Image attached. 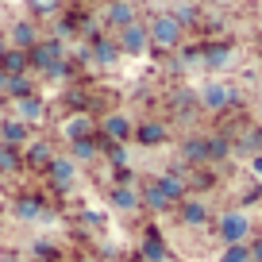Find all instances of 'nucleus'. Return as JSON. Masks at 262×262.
<instances>
[{
    "mask_svg": "<svg viewBox=\"0 0 262 262\" xmlns=\"http://www.w3.org/2000/svg\"><path fill=\"white\" fill-rule=\"evenodd\" d=\"M58 62H62V39H39L27 50V66L39 70V74H50Z\"/></svg>",
    "mask_w": 262,
    "mask_h": 262,
    "instance_id": "obj_1",
    "label": "nucleus"
},
{
    "mask_svg": "<svg viewBox=\"0 0 262 262\" xmlns=\"http://www.w3.org/2000/svg\"><path fill=\"white\" fill-rule=\"evenodd\" d=\"M181 35H185V27H181L170 12L150 19V42H155V47H181Z\"/></svg>",
    "mask_w": 262,
    "mask_h": 262,
    "instance_id": "obj_2",
    "label": "nucleus"
},
{
    "mask_svg": "<svg viewBox=\"0 0 262 262\" xmlns=\"http://www.w3.org/2000/svg\"><path fill=\"white\" fill-rule=\"evenodd\" d=\"M12 216H16V220H24V224H50V220H54V216H50V208L42 205V196H35V193L16 196Z\"/></svg>",
    "mask_w": 262,
    "mask_h": 262,
    "instance_id": "obj_3",
    "label": "nucleus"
},
{
    "mask_svg": "<svg viewBox=\"0 0 262 262\" xmlns=\"http://www.w3.org/2000/svg\"><path fill=\"white\" fill-rule=\"evenodd\" d=\"M247 231H251V220H247L243 212H224V216H220V224H216V235H220L228 247L243 243Z\"/></svg>",
    "mask_w": 262,
    "mask_h": 262,
    "instance_id": "obj_4",
    "label": "nucleus"
},
{
    "mask_svg": "<svg viewBox=\"0 0 262 262\" xmlns=\"http://www.w3.org/2000/svg\"><path fill=\"white\" fill-rule=\"evenodd\" d=\"M47 178H50V189H54V193H70V189H74V178H77V162L74 158H54Z\"/></svg>",
    "mask_w": 262,
    "mask_h": 262,
    "instance_id": "obj_5",
    "label": "nucleus"
},
{
    "mask_svg": "<svg viewBox=\"0 0 262 262\" xmlns=\"http://www.w3.org/2000/svg\"><path fill=\"white\" fill-rule=\"evenodd\" d=\"M235 100V89L224 81H208L205 89H201V108H208V112H224V108Z\"/></svg>",
    "mask_w": 262,
    "mask_h": 262,
    "instance_id": "obj_6",
    "label": "nucleus"
},
{
    "mask_svg": "<svg viewBox=\"0 0 262 262\" xmlns=\"http://www.w3.org/2000/svg\"><path fill=\"white\" fill-rule=\"evenodd\" d=\"M116 42H120L123 54H143V50L150 47V31L143 24H131V27H123V31H116Z\"/></svg>",
    "mask_w": 262,
    "mask_h": 262,
    "instance_id": "obj_7",
    "label": "nucleus"
},
{
    "mask_svg": "<svg viewBox=\"0 0 262 262\" xmlns=\"http://www.w3.org/2000/svg\"><path fill=\"white\" fill-rule=\"evenodd\" d=\"M89 54H93V62H97V66H116L123 50H120V42H116L112 35H97V39H93V50H89Z\"/></svg>",
    "mask_w": 262,
    "mask_h": 262,
    "instance_id": "obj_8",
    "label": "nucleus"
},
{
    "mask_svg": "<svg viewBox=\"0 0 262 262\" xmlns=\"http://www.w3.org/2000/svg\"><path fill=\"white\" fill-rule=\"evenodd\" d=\"M201 54H205V66H208V70H228L231 58H235V47H231V42H205V47H201Z\"/></svg>",
    "mask_w": 262,
    "mask_h": 262,
    "instance_id": "obj_9",
    "label": "nucleus"
},
{
    "mask_svg": "<svg viewBox=\"0 0 262 262\" xmlns=\"http://www.w3.org/2000/svg\"><path fill=\"white\" fill-rule=\"evenodd\" d=\"M8 39H12V47L16 50H31L35 42H39V27H35V19H16L12 24V31H8Z\"/></svg>",
    "mask_w": 262,
    "mask_h": 262,
    "instance_id": "obj_10",
    "label": "nucleus"
},
{
    "mask_svg": "<svg viewBox=\"0 0 262 262\" xmlns=\"http://www.w3.org/2000/svg\"><path fill=\"white\" fill-rule=\"evenodd\" d=\"M54 147H50L47 139H39V143H27V150H24V166H31V170H50V162H54Z\"/></svg>",
    "mask_w": 262,
    "mask_h": 262,
    "instance_id": "obj_11",
    "label": "nucleus"
},
{
    "mask_svg": "<svg viewBox=\"0 0 262 262\" xmlns=\"http://www.w3.org/2000/svg\"><path fill=\"white\" fill-rule=\"evenodd\" d=\"M178 216H181L185 228H205V224H208V205H205V201H196V196H185L181 208H178Z\"/></svg>",
    "mask_w": 262,
    "mask_h": 262,
    "instance_id": "obj_12",
    "label": "nucleus"
},
{
    "mask_svg": "<svg viewBox=\"0 0 262 262\" xmlns=\"http://www.w3.org/2000/svg\"><path fill=\"white\" fill-rule=\"evenodd\" d=\"M0 143H8V147L24 150L27 143H31V127H27L24 120H4V131H0Z\"/></svg>",
    "mask_w": 262,
    "mask_h": 262,
    "instance_id": "obj_13",
    "label": "nucleus"
},
{
    "mask_svg": "<svg viewBox=\"0 0 262 262\" xmlns=\"http://www.w3.org/2000/svg\"><path fill=\"white\" fill-rule=\"evenodd\" d=\"M100 131H104L112 143H123V139H131L135 135V127H131V120L127 116H120V112H112V116H104V123H100Z\"/></svg>",
    "mask_w": 262,
    "mask_h": 262,
    "instance_id": "obj_14",
    "label": "nucleus"
},
{
    "mask_svg": "<svg viewBox=\"0 0 262 262\" xmlns=\"http://www.w3.org/2000/svg\"><path fill=\"white\" fill-rule=\"evenodd\" d=\"M158 185V193L170 201V205H178V201H185V178L181 173H162V178L155 181Z\"/></svg>",
    "mask_w": 262,
    "mask_h": 262,
    "instance_id": "obj_15",
    "label": "nucleus"
},
{
    "mask_svg": "<svg viewBox=\"0 0 262 262\" xmlns=\"http://www.w3.org/2000/svg\"><path fill=\"white\" fill-rule=\"evenodd\" d=\"M104 19L116 27V31H123V27L135 24V8H131L127 0H112V4H108V12H104Z\"/></svg>",
    "mask_w": 262,
    "mask_h": 262,
    "instance_id": "obj_16",
    "label": "nucleus"
},
{
    "mask_svg": "<svg viewBox=\"0 0 262 262\" xmlns=\"http://www.w3.org/2000/svg\"><path fill=\"white\" fill-rule=\"evenodd\" d=\"M166 135H170V131H166L162 120H147V123L135 127V139H139L143 147H158V143H166Z\"/></svg>",
    "mask_w": 262,
    "mask_h": 262,
    "instance_id": "obj_17",
    "label": "nucleus"
},
{
    "mask_svg": "<svg viewBox=\"0 0 262 262\" xmlns=\"http://www.w3.org/2000/svg\"><path fill=\"white\" fill-rule=\"evenodd\" d=\"M0 70H4V74H8V77H19V74H27L31 66H27V54H24V50L8 47V50H4V54H0Z\"/></svg>",
    "mask_w": 262,
    "mask_h": 262,
    "instance_id": "obj_18",
    "label": "nucleus"
},
{
    "mask_svg": "<svg viewBox=\"0 0 262 262\" xmlns=\"http://www.w3.org/2000/svg\"><path fill=\"white\" fill-rule=\"evenodd\" d=\"M108 201H112V208H120V212L139 208V193H135L131 185H112V189H108Z\"/></svg>",
    "mask_w": 262,
    "mask_h": 262,
    "instance_id": "obj_19",
    "label": "nucleus"
},
{
    "mask_svg": "<svg viewBox=\"0 0 262 262\" xmlns=\"http://www.w3.org/2000/svg\"><path fill=\"white\" fill-rule=\"evenodd\" d=\"M16 120H24L27 127H31V123H39V120H42V97H24V100H16Z\"/></svg>",
    "mask_w": 262,
    "mask_h": 262,
    "instance_id": "obj_20",
    "label": "nucleus"
},
{
    "mask_svg": "<svg viewBox=\"0 0 262 262\" xmlns=\"http://www.w3.org/2000/svg\"><path fill=\"white\" fill-rule=\"evenodd\" d=\"M89 131H93V120H89V116H70V120L62 123V135H66L70 143L89 139Z\"/></svg>",
    "mask_w": 262,
    "mask_h": 262,
    "instance_id": "obj_21",
    "label": "nucleus"
},
{
    "mask_svg": "<svg viewBox=\"0 0 262 262\" xmlns=\"http://www.w3.org/2000/svg\"><path fill=\"white\" fill-rule=\"evenodd\" d=\"M143 258H147V262H166V243L158 239V228H147V239H143Z\"/></svg>",
    "mask_w": 262,
    "mask_h": 262,
    "instance_id": "obj_22",
    "label": "nucleus"
},
{
    "mask_svg": "<svg viewBox=\"0 0 262 262\" xmlns=\"http://www.w3.org/2000/svg\"><path fill=\"white\" fill-rule=\"evenodd\" d=\"M4 97L16 104V100H24V97H35V85H31V77L27 74H19V77H8V93Z\"/></svg>",
    "mask_w": 262,
    "mask_h": 262,
    "instance_id": "obj_23",
    "label": "nucleus"
},
{
    "mask_svg": "<svg viewBox=\"0 0 262 262\" xmlns=\"http://www.w3.org/2000/svg\"><path fill=\"white\" fill-rule=\"evenodd\" d=\"M205 150H208V162H224V158L231 155V139H228V135H208Z\"/></svg>",
    "mask_w": 262,
    "mask_h": 262,
    "instance_id": "obj_24",
    "label": "nucleus"
},
{
    "mask_svg": "<svg viewBox=\"0 0 262 262\" xmlns=\"http://www.w3.org/2000/svg\"><path fill=\"white\" fill-rule=\"evenodd\" d=\"M16 170H24V150L0 143V173H16Z\"/></svg>",
    "mask_w": 262,
    "mask_h": 262,
    "instance_id": "obj_25",
    "label": "nucleus"
},
{
    "mask_svg": "<svg viewBox=\"0 0 262 262\" xmlns=\"http://www.w3.org/2000/svg\"><path fill=\"white\" fill-rule=\"evenodd\" d=\"M181 158H185V162H193V166L208 162V150H205V139H185V143H181Z\"/></svg>",
    "mask_w": 262,
    "mask_h": 262,
    "instance_id": "obj_26",
    "label": "nucleus"
},
{
    "mask_svg": "<svg viewBox=\"0 0 262 262\" xmlns=\"http://www.w3.org/2000/svg\"><path fill=\"white\" fill-rule=\"evenodd\" d=\"M70 158H74V162H93V158H97V143H93V139L70 143Z\"/></svg>",
    "mask_w": 262,
    "mask_h": 262,
    "instance_id": "obj_27",
    "label": "nucleus"
},
{
    "mask_svg": "<svg viewBox=\"0 0 262 262\" xmlns=\"http://www.w3.org/2000/svg\"><path fill=\"white\" fill-rule=\"evenodd\" d=\"M139 201H143V205H147V208H155V212H162V208H170V201H166V196L158 193V185H147V189H143V193H139Z\"/></svg>",
    "mask_w": 262,
    "mask_h": 262,
    "instance_id": "obj_28",
    "label": "nucleus"
},
{
    "mask_svg": "<svg viewBox=\"0 0 262 262\" xmlns=\"http://www.w3.org/2000/svg\"><path fill=\"white\" fill-rule=\"evenodd\" d=\"M170 16L178 19L181 27H189V24H196V19H201V8H196V4H178V8H173Z\"/></svg>",
    "mask_w": 262,
    "mask_h": 262,
    "instance_id": "obj_29",
    "label": "nucleus"
},
{
    "mask_svg": "<svg viewBox=\"0 0 262 262\" xmlns=\"http://www.w3.org/2000/svg\"><path fill=\"white\" fill-rule=\"evenodd\" d=\"M58 8H62V0H31V16H58Z\"/></svg>",
    "mask_w": 262,
    "mask_h": 262,
    "instance_id": "obj_30",
    "label": "nucleus"
},
{
    "mask_svg": "<svg viewBox=\"0 0 262 262\" xmlns=\"http://www.w3.org/2000/svg\"><path fill=\"white\" fill-rule=\"evenodd\" d=\"M220 262H251V247H247V243H235V247H228V251L220 254Z\"/></svg>",
    "mask_w": 262,
    "mask_h": 262,
    "instance_id": "obj_31",
    "label": "nucleus"
},
{
    "mask_svg": "<svg viewBox=\"0 0 262 262\" xmlns=\"http://www.w3.org/2000/svg\"><path fill=\"white\" fill-rule=\"evenodd\" d=\"M173 108H181V112H189V108H193V93H189V89L173 93Z\"/></svg>",
    "mask_w": 262,
    "mask_h": 262,
    "instance_id": "obj_32",
    "label": "nucleus"
},
{
    "mask_svg": "<svg viewBox=\"0 0 262 262\" xmlns=\"http://www.w3.org/2000/svg\"><path fill=\"white\" fill-rule=\"evenodd\" d=\"M108 155H112V166H123V162H127V150L116 147V143H112V150H108Z\"/></svg>",
    "mask_w": 262,
    "mask_h": 262,
    "instance_id": "obj_33",
    "label": "nucleus"
},
{
    "mask_svg": "<svg viewBox=\"0 0 262 262\" xmlns=\"http://www.w3.org/2000/svg\"><path fill=\"white\" fill-rule=\"evenodd\" d=\"M251 262H262V239H258V243L251 247Z\"/></svg>",
    "mask_w": 262,
    "mask_h": 262,
    "instance_id": "obj_34",
    "label": "nucleus"
},
{
    "mask_svg": "<svg viewBox=\"0 0 262 262\" xmlns=\"http://www.w3.org/2000/svg\"><path fill=\"white\" fill-rule=\"evenodd\" d=\"M4 93H8V74L0 70V97H4Z\"/></svg>",
    "mask_w": 262,
    "mask_h": 262,
    "instance_id": "obj_35",
    "label": "nucleus"
},
{
    "mask_svg": "<svg viewBox=\"0 0 262 262\" xmlns=\"http://www.w3.org/2000/svg\"><path fill=\"white\" fill-rule=\"evenodd\" d=\"M251 166H254V173H262V155H254V162H251Z\"/></svg>",
    "mask_w": 262,
    "mask_h": 262,
    "instance_id": "obj_36",
    "label": "nucleus"
},
{
    "mask_svg": "<svg viewBox=\"0 0 262 262\" xmlns=\"http://www.w3.org/2000/svg\"><path fill=\"white\" fill-rule=\"evenodd\" d=\"M4 50H8V39H4V35H0V54H4Z\"/></svg>",
    "mask_w": 262,
    "mask_h": 262,
    "instance_id": "obj_37",
    "label": "nucleus"
},
{
    "mask_svg": "<svg viewBox=\"0 0 262 262\" xmlns=\"http://www.w3.org/2000/svg\"><path fill=\"white\" fill-rule=\"evenodd\" d=\"M208 4H224V0H208Z\"/></svg>",
    "mask_w": 262,
    "mask_h": 262,
    "instance_id": "obj_38",
    "label": "nucleus"
},
{
    "mask_svg": "<svg viewBox=\"0 0 262 262\" xmlns=\"http://www.w3.org/2000/svg\"><path fill=\"white\" fill-rule=\"evenodd\" d=\"M0 131H4V120H0Z\"/></svg>",
    "mask_w": 262,
    "mask_h": 262,
    "instance_id": "obj_39",
    "label": "nucleus"
},
{
    "mask_svg": "<svg viewBox=\"0 0 262 262\" xmlns=\"http://www.w3.org/2000/svg\"><path fill=\"white\" fill-rule=\"evenodd\" d=\"M35 262H39V258H35Z\"/></svg>",
    "mask_w": 262,
    "mask_h": 262,
    "instance_id": "obj_40",
    "label": "nucleus"
}]
</instances>
